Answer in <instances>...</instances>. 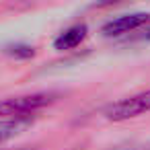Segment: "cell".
Masks as SVG:
<instances>
[{
  "label": "cell",
  "instance_id": "6da1fadb",
  "mask_svg": "<svg viewBox=\"0 0 150 150\" xmlns=\"http://www.w3.org/2000/svg\"><path fill=\"white\" fill-rule=\"evenodd\" d=\"M52 93H35L27 97H15V99H4L0 101V117L6 119H27L31 113L43 109L45 105L54 103Z\"/></svg>",
  "mask_w": 150,
  "mask_h": 150
},
{
  "label": "cell",
  "instance_id": "7a4b0ae2",
  "mask_svg": "<svg viewBox=\"0 0 150 150\" xmlns=\"http://www.w3.org/2000/svg\"><path fill=\"white\" fill-rule=\"evenodd\" d=\"M146 111H150V91H144V93H138V95H132L127 99L113 103L105 111V115L111 121H123L129 117H138Z\"/></svg>",
  "mask_w": 150,
  "mask_h": 150
},
{
  "label": "cell",
  "instance_id": "3957f363",
  "mask_svg": "<svg viewBox=\"0 0 150 150\" xmlns=\"http://www.w3.org/2000/svg\"><path fill=\"white\" fill-rule=\"evenodd\" d=\"M150 15L148 13H129V15H119L111 21H107L103 25V35L107 37H117L123 33H129L138 27H142L144 23H148Z\"/></svg>",
  "mask_w": 150,
  "mask_h": 150
},
{
  "label": "cell",
  "instance_id": "277c9868",
  "mask_svg": "<svg viewBox=\"0 0 150 150\" xmlns=\"http://www.w3.org/2000/svg\"><path fill=\"white\" fill-rule=\"evenodd\" d=\"M86 33H88V27H86L84 23H80V25H72V27H68L66 31H62V33L54 39V47H56L58 52L74 50V47H78V45L84 41Z\"/></svg>",
  "mask_w": 150,
  "mask_h": 150
},
{
  "label": "cell",
  "instance_id": "5b68a950",
  "mask_svg": "<svg viewBox=\"0 0 150 150\" xmlns=\"http://www.w3.org/2000/svg\"><path fill=\"white\" fill-rule=\"evenodd\" d=\"M29 123H31L29 117L27 119H0V144L17 134H21Z\"/></svg>",
  "mask_w": 150,
  "mask_h": 150
},
{
  "label": "cell",
  "instance_id": "8992f818",
  "mask_svg": "<svg viewBox=\"0 0 150 150\" xmlns=\"http://www.w3.org/2000/svg\"><path fill=\"white\" fill-rule=\"evenodd\" d=\"M6 54L8 56H15V58H33L35 50L29 47V45H8L6 47Z\"/></svg>",
  "mask_w": 150,
  "mask_h": 150
},
{
  "label": "cell",
  "instance_id": "52a82bcc",
  "mask_svg": "<svg viewBox=\"0 0 150 150\" xmlns=\"http://www.w3.org/2000/svg\"><path fill=\"white\" fill-rule=\"evenodd\" d=\"M142 37H144V39H148V41H150V29H146V33H144V35H142Z\"/></svg>",
  "mask_w": 150,
  "mask_h": 150
},
{
  "label": "cell",
  "instance_id": "ba28073f",
  "mask_svg": "<svg viewBox=\"0 0 150 150\" xmlns=\"http://www.w3.org/2000/svg\"><path fill=\"white\" fill-rule=\"evenodd\" d=\"M148 150H150V148H148Z\"/></svg>",
  "mask_w": 150,
  "mask_h": 150
}]
</instances>
